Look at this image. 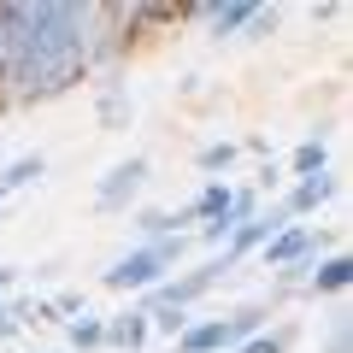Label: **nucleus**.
Masks as SVG:
<instances>
[{
    "mask_svg": "<svg viewBox=\"0 0 353 353\" xmlns=\"http://www.w3.org/2000/svg\"><path fill=\"white\" fill-rule=\"evenodd\" d=\"M259 318H265V312H236L230 324H224V318H218V324H201V330H189V336H183V353H212V347H230V341L253 336V330H259Z\"/></svg>",
    "mask_w": 353,
    "mask_h": 353,
    "instance_id": "2",
    "label": "nucleus"
},
{
    "mask_svg": "<svg viewBox=\"0 0 353 353\" xmlns=\"http://www.w3.org/2000/svg\"><path fill=\"white\" fill-rule=\"evenodd\" d=\"M294 165H301V171H324V141H306V148L294 153Z\"/></svg>",
    "mask_w": 353,
    "mask_h": 353,
    "instance_id": "12",
    "label": "nucleus"
},
{
    "mask_svg": "<svg viewBox=\"0 0 353 353\" xmlns=\"http://www.w3.org/2000/svg\"><path fill=\"white\" fill-rule=\"evenodd\" d=\"M230 159H236V148H230V141H212V148L201 153V165H206V171H218V165H230Z\"/></svg>",
    "mask_w": 353,
    "mask_h": 353,
    "instance_id": "13",
    "label": "nucleus"
},
{
    "mask_svg": "<svg viewBox=\"0 0 353 353\" xmlns=\"http://www.w3.org/2000/svg\"><path fill=\"white\" fill-rule=\"evenodd\" d=\"M194 212H201V218H230V189H218V183H212V189L194 201Z\"/></svg>",
    "mask_w": 353,
    "mask_h": 353,
    "instance_id": "8",
    "label": "nucleus"
},
{
    "mask_svg": "<svg viewBox=\"0 0 353 353\" xmlns=\"http://www.w3.org/2000/svg\"><path fill=\"white\" fill-rule=\"evenodd\" d=\"M347 277H353L347 259H324V265L312 271V289H347Z\"/></svg>",
    "mask_w": 353,
    "mask_h": 353,
    "instance_id": "4",
    "label": "nucleus"
},
{
    "mask_svg": "<svg viewBox=\"0 0 353 353\" xmlns=\"http://www.w3.org/2000/svg\"><path fill=\"white\" fill-rule=\"evenodd\" d=\"M41 171H48V165H41V159H18V165H12V171L0 176V189H18V183H36V176H41Z\"/></svg>",
    "mask_w": 353,
    "mask_h": 353,
    "instance_id": "9",
    "label": "nucleus"
},
{
    "mask_svg": "<svg viewBox=\"0 0 353 353\" xmlns=\"http://www.w3.org/2000/svg\"><path fill=\"white\" fill-rule=\"evenodd\" d=\"M241 24H253V6H218L212 12V30H241Z\"/></svg>",
    "mask_w": 353,
    "mask_h": 353,
    "instance_id": "10",
    "label": "nucleus"
},
{
    "mask_svg": "<svg viewBox=\"0 0 353 353\" xmlns=\"http://www.w3.org/2000/svg\"><path fill=\"white\" fill-rule=\"evenodd\" d=\"M141 336H148V318H141V312H124V318L112 324V341H118V347H141Z\"/></svg>",
    "mask_w": 353,
    "mask_h": 353,
    "instance_id": "5",
    "label": "nucleus"
},
{
    "mask_svg": "<svg viewBox=\"0 0 353 353\" xmlns=\"http://www.w3.org/2000/svg\"><path fill=\"white\" fill-rule=\"evenodd\" d=\"M324 194H330V176L324 171H318V176H306V183H301V189H294V212H306V206H318V201H324Z\"/></svg>",
    "mask_w": 353,
    "mask_h": 353,
    "instance_id": "6",
    "label": "nucleus"
},
{
    "mask_svg": "<svg viewBox=\"0 0 353 353\" xmlns=\"http://www.w3.org/2000/svg\"><path fill=\"white\" fill-rule=\"evenodd\" d=\"M0 194H6V189H0Z\"/></svg>",
    "mask_w": 353,
    "mask_h": 353,
    "instance_id": "18",
    "label": "nucleus"
},
{
    "mask_svg": "<svg viewBox=\"0 0 353 353\" xmlns=\"http://www.w3.org/2000/svg\"><path fill=\"white\" fill-rule=\"evenodd\" d=\"M183 253V241H159V248H141V253H130V259H118L112 271H106V283L112 289H141V283H153L165 271V265Z\"/></svg>",
    "mask_w": 353,
    "mask_h": 353,
    "instance_id": "1",
    "label": "nucleus"
},
{
    "mask_svg": "<svg viewBox=\"0 0 353 353\" xmlns=\"http://www.w3.org/2000/svg\"><path fill=\"white\" fill-rule=\"evenodd\" d=\"M330 353H347V336H336V341H330Z\"/></svg>",
    "mask_w": 353,
    "mask_h": 353,
    "instance_id": "16",
    "label": "nucleus"
},
{
    "mask_svg": "<svg viewBox=\"0 0 353 353\" xmlns=\"http://www.w3.org/2000/svg\"><path fill=\"white\" fill-rule=\"evenodd\" d=\"M0 289H12V271H0Z\"/></svg>",
    "mask_w": 353,
    "mask_h": 353,
    "instance_id": "17",
    "label": "nucleus"
},
{
    "mask_svg": "<svg viewBox=\"0 0 353 353\" xmlns=\"http://www.w3.org/2000/svg\"><path fill=\"white\" fill-rule=\"evenodd\" d=\"M141 176H148V159H124V165H112V176L101 183V206H124L130 194L141 189Z\"/></svg>",
    "mask_w": 353,
    "mask_h": 353,
    "instance_id": "3",
    "label": "nucleus"
},
{
    "mask_svg": "<svg viewBox=\"0 0 353 353\" xmlns=\"http://www.w3.org/2000/svg\"><path fill=\"white\" fill-rule=\"evenodd\" d=\"M71 341H77V347H94V341H106V330H101V324H83V318H77Z\"/></svg>",
    "mask_w": 353,
    "mask_h": 353,
    "instance_id": "14",
    "label": "nucleus"
},
{
    "mask_svg": "<svg viewBox=\"0 0 353 353\" xmlns=\"http://www.w3.org/2000/svg\"><path fill=\"white\" fill-rule=\"evenodd\" d=\"M241 353H283V336H259V341H248Z\"/></svg>",
    "mask_w": 353,
    "mask_h": 353,
    "instance_id": "15",
    "label": "nucleus"
},
{
    "mask_svg": "<svg viewBox=\"0 0 353 353\" xmlns=\"http://www.w3.org/2000/svg\"><path fill=\"white\" fill-rule=\"evenodd\" d=\"M271 230H277L271 218H253V224H241V230H236V253H241V248H253L259 236H271Z\"/></svg>",
    "mask_w": 353,
    "mask_h": 353,
    "instance_id": "11",
    "label": "nucleus"
},
{
    "mask_svg": "<svg viewBox=\"0 0 353 353\" xmlns=\"http://www.w3.org/2000/svg\"><path fill=\"white\" fill-rule=\"evenodd\" d=\"M301 253H306V236H301V230H289V236L271 241V265H289V259H301Z\"/></svg>",
    "mask_w": 353,
    "mask_h": 353,
    "instance_id": "7",
    "label": "nucleus"
}]
</instances>
